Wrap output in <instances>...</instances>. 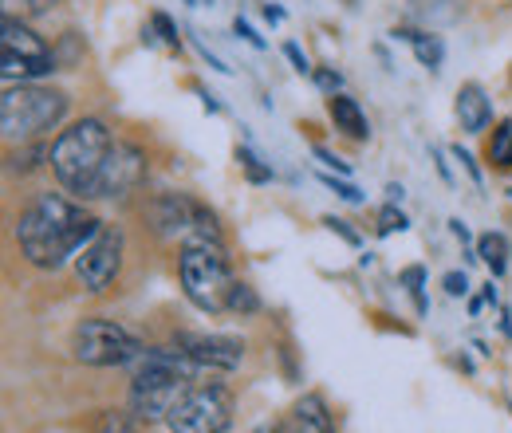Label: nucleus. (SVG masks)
Wrapping results in <instances>:
<instances>
[{
	"mask_svg": "<svg viewBox=\"0 0 512 433\" xmlns=\"http://www.w3.org/2000/svg\"><path fill=\"white\" fill-rule=\"evenodd\" d=\"M4 4H8L4 16H16V8H20V16H44L56 8V0H4Z\"/></svg>",
	"mask_w": 512,
	"mask_h": 433,
	"instance_id": "5701e85b",
	"label": "nucleus"
},
{
	"mask_svg": "<svg viewBox=\"0 0 512 433\" xmlns=\"http://www.w3.org/2000/svg\"><path fill=\"white\" fill-rule=\"evenodd\" d=\"M422 280H426V272H422V268H406V272H402V284L410 288V296H414V308H418V315H426V296H422Z\"/></svg>",
	"mask_w": 512,
	"mask_h": 433,
	"instance_id": "b1692460",
	"label": "nucleus"
},
{
	"mask_svg": "<svg viewBox=\"0 0 512 433\" xmlns=\"http://www.w3.org/2000/svg\"><path fill=\"white\" fill-rule=\"evenodd\" d=\"M229 311H237V315H253L260 311V296H256L249 284H233V292H229Z\"/></svg>",
	"mask_w": 512,
	"mask_h": 433,
	"instance_id": "412c9836",
	"label": "nucleus"
},
{
	"mask_svg": "<svg viewBox=\"0 0 512 433\" xmlns=\"http://www.w3.org/2000/svg\"><path fill=\"white\" fill-rule=\"evenodd\" d=\"M453 158H457V162H461V166H465V174H469V178H473V186H481V170H477V162H473V154H469V150H461V146H457V150H453Z\"/></svg>",
	"mask_w": 512,
	"mask_h": 433,
	"instance_id": "c85d7f7f",
	"label": "nucleus"
},
{
	"mask_svg": "<svg viewBox=\"0 0 512 433\" xmlns=\"http://www.w3.org/2000/svg\"><path fill=\"white\" fill-rule=\"evenodd\" d=\"M103 221L79 205V197L67 193H40L16 221V245L28 264L36 268H64L71 256L99 237Z\"/></svg>",
	"mask_w": 512,
	"mask_h": 433,
	"instance_id": "f257e3e1",
	"label": "nucleus"
},
{
	"mask_svg": "<svg viewBox=\"0 0 512 433\" xmlns=\"http://www.w3.org/2000/svg\"><path fill=\"white\" fill-rule=\"evenodd\" d=\"M453 115H457V123H461L465 134H481L485 126L493 123V103H489L485 87H481V83H465V87L457 91Z\"/></svg>",
	"mask_w": 512,
	"mask_h": 433,
	"instance_id": "ddd939ff",
	"label": "nucleus"
},
{
	"mask_svg": "<svg viewBox=\"0 0 512 433\" xmlns=\"http://www.w3.org/2000/svg\"><path fill=\"white\" fill-rule=\"evenodd\" d=\"M449 229H453V237H457V241H469V229H465L461 221H449Z\"/></svg>",
	"mask_w": 512,
	"mask_h": 433,
	"instance_id": "c9c22d12",
	"label": "nucleus"
},
{
	"mask_svg": "<svg viewBox=\"0 0 512 433\" xmlns=\"http://www.w3.org/2000/svg\"><path fill=\"white\" fill-rule=\"evenodd\" d=\"M197 367L209 371H237L245 363V343L233 335H178V343Z\"/></svg>",
	"mask_w": 512,
	"mask_h": 433,
	"instance_id": "f8f14e48",
	"label": "nucleus"
},
{
	"mask_svg": "<svg viewBox=\"0 0 512 433\" xmlns=\"http://www.w3.org/2000/svg\"><path fill=\"white\" fill-rule=\"evenodd\" d=\"M146 178V154L134 142H115L99 178V197H127L130 189L142 186Z\"/></svg>",
	"mask_w": 512,
	"mask_h": 433,
	"instance_id": "9b49d317",
	"label": "nucleus"
},
{
	"mask_svg": "<svg viewBox=\"0 0 512 433\" xmlns=\"http://www.w3.org/2000/svg\"><path fill=\"white\" fill-rule=\"evenodd\" d=\"M316 83H320V87H327V91L335 95V91L343 87V75H339V71H316Z\"/></svg>",
	"mask_w": 512,
	"mask_h": 433,
	"instance_id": "72a5a7b5",
	"label": "nucleus"
},
{
	"mask_svg": "<svg viewBox=\"0 0 512 433\" xmlns=\"http://www.w3.org/2000/svg\"><path fill=\"white\" fill-rule=\"evenodd\" d=\"M229 390L225 386H190V394L170 410L174 433H229Z\"/></svg>",
	"mask_w": 512,
	"mask_h": 433,
	"instance_id": "1a4fd4ad",
	"label": "nucleus"
},
{
	"mask_svg": "<svg viewBox=\"0 0 512 433\" xmlns=\"http://www.w3.org/2000/svg\"><path fill=\"white\" fill-rule=\"evenodd\" d=\"M123 268V229L103 225L99 237L75 256V276L87 292H107Z\"/></svg>",
	"mask_w": 512,
	"mask_h": 433,
	"instance_id": "9d476101",
	"label": "nucleus"
},
{
	"mask_svg": "<svg viewBox=\"0 0 512 433\" xmlns=\"http://www.w3.org/2000/svg\"><path fill=\"white\" fill-rule=\"evenodd\" d=\"M327 115H331L335 130H343L347 138H355V142H367V138H371V123H367L363 107H359V103H355L351 95L335 91V95L327 99Z\"/></svg>",
	"mask_w": 512,
	"mask_h": 433,
	"instance_id": "4468645a",
	"label": "nucleus"
},
{
	"mask_svg": "<svg viewBox=\"0 0 512 433\" xmlns=\"http://www.w3.org/2000/svg\"><path fill=\"white\" fill-rule=\"evenodd\" d=\"M477 260H485L493 276H505V268H509V237L505 233H481L477 237Z\"/></svg>",
	"mask_w": 512,
	"mask_h": 433,
	"instance_id": "a211bd4d",
	"label": "nucleus"
},
{
	"mask_svg": "<svg viewBox=\"0 0 512 433\" xmlns=\"http://www.w3.org/2000/svg\"><path fill=\"white\" fill-rule=\"evenodd\" d=\"M312 154H316V158H320L323 166H331V170H335V174H351V166H347V162H343V158H335V154H331V150H323V146H316V150H312Z\"/></svg>",
	"mask_w": 512,
	"mask_h": 433,
	"instance_id": "2f4dec72",
	"label": "nucleus"
},
{
	"mask_svg": "<svg viewBox=\"0 0 512 433\" xmlns=\"http://www.w3.org/2000/svg\"><path fill=\"white\" fill-rule=\"evenodd\" d=\"M323 225H327L331 233H339L347 245H359V233H351V229H347V221H339V217H323Z\"/></svg>",
	"mask_w": 512,
	"mask_h": 433,
	"instance_id": "c756f323",
	"label": "nucleus"
},
{
	"mask_svg": "<svg viewBox=\"0 0 512 433\" xmlns=\"http://www.w3.org/2000/svg\"><path fill=\"white\" fill-rule=\"evenodd\" d=\"M233 32H237V36H241L245 44H253L256 52H264V48H268V44H264V40H260V36L253 32V24H249L245 16H237V20H233Z\"/></svg>",
	"mask_w": 512,
	"mask_h": 433,
	"instance_id": "cd10ccee",
	"label": "nucleus"
},
{
	"mask_svg": "<svg viewBox=\"0 0 512 433\" xmlns=\"http://www.w3.org/2000/svg\"><path fill=\"white\" fill-rule=\"evenodd\" d=\"M60 63L52 56V48L16 16H4L0 24V75L4 83H32L52 75Z\"/></svg>",
	"mask_w": 512,
	"mask_h": 433,
	"instance_id": "0eeeda50",
	"label": "nucleus"
},
{
	"mask_svg": "<svg viewBox=\"0 0 512 433\" xmlns=\"http://www.w3.org/2000/svg\"><path fill=\"white\" fill-rule=\"evenodd\" d=\"M394 40H406L410 48H414V56L422 67H430V71H438L442 63H446V44L438 40V36H430V32H410V28H398L394 32Z\"/></svg>",
	"mask_w": 512,
	"mask_h": 433,
	"instance_id": "dca6fc26",
	"label": "nucleus"
},
{
	"mask_svg": "<svg viewBox=\"0 0 512 433\" xmlns=\"http://www.w3.org/2000/svg\"><path fill=\"white\" fill-rule=\"evenodd\" d=\"M394 229L402 233V229H406V217H402V213H398L394 205H386L383 213H379V237H390Z\"/></svg>",
	"mask_w": 512,
	"mask_h": 433,
	"instance_id": "a878e982",
	"label": "nucleus"
},
{
	"mask_svg": "<svg viewBox=\"0 0 512 433\" xmlns=\"http://www.w3.org/2000/svg\"><path fill=\"white\" fill-rule=\"evenodd\" d=\"M111 146H115V138L103 119H79L75 126H67L52 142V174L64 186V193L79 197V201L99 197V178H103Z\"/></svg>",
	"mask_w": 512,
	"mask_h": 433,
	"instance_id": "f03ea898",
	"label": "nucleus"
},
{
	"mask_svg": "<svg viewBox=\"0 0 512 433\" xmlns=\"http://www.w3.org/2000/svg\"><path fill=\"white\" fill-rule=\"evenodd\" d=\"M296 426H300V433H335L331 414H327V406H323L320 394L300 398V406H296Z\"/></svg>",
	"mask_w": 512,
	"mask_h": 433,
	"instance_id": "f3484780",
	"label": "nucleus"
},
{
	"mask_svg": "<svg viewBox=\"0 0 512 433\" xmlns=\"http://www.w3.org/2000/svg\"><path fill=\"white\" fill-rule=\"evenodd\" d=\"M142 367L130 382V414L138 422H162L170 418V410L190 394L193 374L201 371L182 347L174 351H146L138 359Z\"/></svg>",
	"mask_w": 512,
	"mask_h": 433,
	"instance_id": "7ed1b4c3",
	"label": "nucleus"
},
{
	"mask_svg": "<svg viewBox=\"0 0 512 433\" xmlns=\"http://www.w3.org/2000/svg\"><path fill=\"white\" fill-rule=\"evenodd\" d=\"M284 56L292 60V67H296L300 75H308V71H312V63H308V56L300 52V44H284Z\"/></svg>",
	"mask_w": 512,
	"mask_h": 433,
	"instance_id": "7c9ffc66",
	"label": "nucleus"
},
{
	"mask_svg": "<svg viewBox=\"0 0 512 433\" xmlns=\"http://www.w3.org/2000/svg\"><path fill=\"white\" fill-rule=\"evenodd\" d=\"M489 162H493L497 170H512V123H501L497 130H493Z\"/></svg>",
	"mask_w": 512,
	"mask_h": 433,
	"instance_id": "aec40b11",
	"label": "nucleus"
},
{
	"mask_svg": "<svg viewBox=\"0 0 512 433\" xmlns=\"http://www.w3.org/2000/svg\"><path fill=\"white\" fill-rule=\"evenodd\" d=\"M20 146H24V142H20ZM44 162H52V150H48L44 142H36V146H24V150L8 154V170H20V174H32V170H40Z\"/></svg>",
	"mask_w": 512,
	"mask_h": 433,
	"instance_id": "6ab92c4d",
	"label": "nucleus"
},
{
	"mask_svg": "<svg viewBox=\"0 0 512 433\" xmlns=\"http://www.w3.org/2000/svg\"><path fill=\"white\" fill-rule=\"evenodd\" d=\"M414 20L426 24V28H449L461 20V4L457 0H406Z\"/></svg>",
	"mask_w": 512,
	"mask_h": 433,
	"instance_id": "2eb2a0df",
	"label": "nucleus"
},
{
	"mask_svg": "<svg viewBox=\"0 0 512 433\" xmlns=\"http://www.w3.org/2000/svg\"><path fill=\"white\" fill-rule=\"evenodd\" d=\"M67 99L56 87H40V83H8L0 95V126L8 142H32L67 119Z\"/></svg>",
	"mask_w": 512,
	"mask_h": 433,
	"instance_id": "20e7f679",
	"label": "nucleus"
},
{
	"mask_svg": "<svg viewBox=\"0 0 512 433\" xmlns=\"http://www.w3.org/2000/svg\"><path fill=\"white\" fill-rule=\"evenodd\" d=\"M146 217L154 225L158 237H205V241H221L217 233V217L193 201L186 193H158L150 205H146Z\"/></svg>",
	"mask_w": 512,
	"mask_h": 433,
	"instance_id": "6e6552de",
	"label": "nucleus"
},
{
	"mask_svg": "<svg viewBox=\"0 0 512 433\" xmlns=\"http://www.w3.org/2000/svg\"><path fill=\"white\" fill-rule=\"evenodd\" d=\"M178 276H182V292L193 308L201 311H229V292H233V272H229V256L221 241H205L193 237L186 241L178 256Z\"/></svg>",
	"mask_w": 512,
	"mask_h": 433,
	"instance_id": "39448f33",
	"label": "nucleus"
},
{
	"mask_svg": "<svg viewBox=\"0 0 512 433\" xmlns=\"http://www.w3.org/2000/svg\"><path fill=\"white\" fill-rule=\"evenodd\" d=\"M150 24H154V32L162 36V44H166V48H182V36H178V28H174V20H170L166 12H154V16H150Z\"/></svg>",
	"mask_w": 512,
	"mask_h": 433,
	"instance_id": "4be33fe9",
	"label": "nucleus"
},
{
	"mask_svg": "<svg viewBox=\"0 0 512 433\" xmlns=\"http://www.w3.org/2000/svg\"><path fill=\"white\" fill-rule=\"evenodd\" d=\"M264 16H268L272 24H280V20H284V8H280V4H264Z\"/></svg>",
	"mask_w": 512,
	"mask_h": 433,
	"instance_id": "f704fd0d",
	"label": "nucleus"
},
{
	"mask_svg": "<svg viewBox=\"0 0 512 433\" xmlns=\"http://www.w3.org/2000/svg\"><path fill=\"white\" fill-rule=\"evenodd\" d=\"M442 284H446L449 296H465V292H469V280H465V272H449Z\"/></svg>",
	"mask_w": 512,
	"mask_h": 433,
	"instance_id": "473e14b6",
	"label": "nucleus"
},
{
	"mask_svg": "<svg viewBox=\"0 0 512 433\" xmlns=\"http://www.w3.org/2000/svg\"><path fill=\"white\" fill-rule=\"evenodd\" d=\"M71 351L83 367H130L146 355L142 339L115 319H83L75 327Z\"/></svg>",
	"mask_w": 512,
	"mask_h": 433,
	"instance_id": "423d86ee",
	"label": "nucleus"
},
{
	"mask_svg": "<svg viewBox=\"0 0 512 433\" xmlns=\"http://www.w3.org/2000/svg\"><path fill=\"white\" fill-rule=\"evenodd\" d=\"M186 4H197V0H186Z\"/></svg>",
	"mask_w": 512,
	"mask_h": 433,
	"instance_id": "e433bc0d",
	"label": "nucleus"
},
{
	"mask_svg": "<svg viewBox=\"0 0 512 433\" xmlns=\"http://www.w3.org/2000/svg\"><path fill=\"white\" fill-rule=\"evenodd\" d=\"M237 158H241V166L249 170V182H268V178H272V170H268V166H260V158H256L249 146H241V150H237Z\"/></svg>",
	"mask_w": 512,
	"mask_h": 433,
	"instance_id": "393cba45",
	"label": "nucleus"
},
{
	"mask_svg": "<svg viewBox=\"0 0 512 433\" xmlns=\"http://www.w3.org/2000/svg\"><path fill=\"white\" fill-rule=\"evenodd\" d=\"M320 182H323L327 189H335V193H339L343 201H351V205H359V201H363V193H359V189L351 186V182H335L331 174H320Z\"/></svg>",
	"mask_w": 512,
	"mask_h": 433,
	"instance_id": "bb28decb",
	"label": "nucleus"
}]
</instances>
